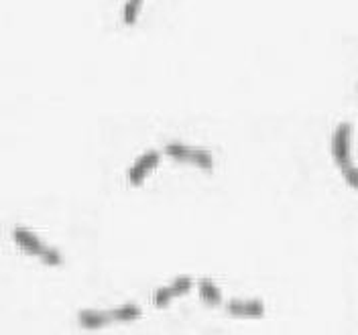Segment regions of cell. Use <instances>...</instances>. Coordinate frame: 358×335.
Returning a JSON list of instances; mask_svg holds the SVG:
<instances>
[{
  "instance_id": "obj_5",
  "label": "cell",
  "mask_w": 358,
  "mask_h": 335,
  "mask_svg": "<svg viewBox=\"0 0 358 335\" xmlns=\"http://www.w3.org/2000/svg\"><path fill=\"white\" fill-rule=\"evenodd\" d=\"M226 311L234 317H263L265 315V305L259 299H234L226 303Z\"/></svg>"
},
{
  "instance_id": "obj_6",
  "label": "cell",
  "mask_w": 358,
  "mask_h": 335,
  "mask_svg": "<svg viewBox=\"0 0 358 335\" xmlns=\"http://www.w3.org/2000/svg\"><path fill=\"white\" fill-rule=\"evenodd\" d=\"M112 321L110 311H94V309H84L78 313V323L86 329H98L104 327Z\"/></svg>"
},
{
  "instance_id": "obj_1",
  "label": "cell",
  "mask_w": 358,
  "mask_h": 335,
  "mask_svg": "<svg viewBox=\"0 0 358 335\" xmlns=\"http://www.w3.org/2000/svg\"><path fill=\"white\" fill-rule=\"evenodd\" d=\"M12 240L17 242L19 248H23V250L27 252V254H31V256H39L45 264H49V266H59L63 262L61 252L47 246L39 236H35L33 232H29V230H25L21 226H17L12 230Z\"/></svg>"
},
{
  "instance_id": "obj_11",
  "label": "cell",
  "mask_w": 358,
  "mask_h": 335,
  "mask_svg": "<svg viewBox=\"0 0 358 335\" xmlns=\"http://www.w3.org/2000/svg\"><path fill=\"white\" fill-rule=\"evenodd\" d=\"M191 287H193V281H191V277H187V274L176 277V279L171 281V289H173V293L176 294L187 293Z\"/></svg>"
},
{
  "instance_id": "obj_12",
  "label": "cell",
  "mask_w": 358,
  "mask_h": 335,
  "mask_svg": "<svg viewBox=\"0 0 358 335\" xmlns=\"http://www.w3.org/2000/svg\"><path fill=\"white\" fill-rule=\"evenodd\" d=\"M342 175H344V179H346V183H348L350 187L358 189V167H355V165L350 163V165L342 167Z\"/></svg>"
},
{
  "instance_id": "obj_2",
  "label": "cell",
  "mask_w": 358,
  "mask_h": 335,
  "mask_svg": "<svg viewBox=\"0 0 358 335\" xmlns=\"http://www.w3.org/2000/svg\"><path fill=\"white\" fill-rule=\"evenodd\" d=\"M165 155L176 159L179 163H189V165H196V167L204 169V171L214 169L212 153L204 151V149H191V147H185L181 142H167L165 144Z\"/></svg>"
},
{
  "instance_id": "obj_3",
  "label": "cell",
  "mask_w": 358,
  "mask_h": 335,
  "mask_svg": "<svg viewBox=\"0 0 358 335\" xmlns=\"http://www.w3.org/2000/svg\"><path fill=\"white\" fill-rule=\"evenodd\" d=\"M350 144H352V125L350 122H340L332 132L330 140V151L336 161V165L342 169L352 163L350 157Z\"/></svg>"
},
{
  "instance_id": "obj_7",
  "label": "cell",
  "mask_w": 358,
  "mask_h": 335,
  "mask_svg": "<svg viewBox=\"0 0 358 335\" xmlns=\"http://www.w3.org/2000/svg\"><path fill=\"white\" fill-rule=\"evenodd\" d=\"M198 291H200L202 301L206 305H210V307H216V305L222 303V291H220V287L216 283H212L210 279H202L198 283Z\"/></svg>"
},
{
  "instance_id": "obj_9",
  "label": "cell",
  "mask_w": 358,
  "mask_h": 335,
  "mask_svg": "<svg viewBox=\"0 0 358 335\" xmlns=\"http://www.w3.org/2000/svg\"><path fill=\"white\" fill-rule=\"evenodd\" d=\"M140 6H143V0H127V4L123 8V23L127 27H133L134 23H136Z\"/></svg>"
},
{
  "instance_id": "obj_4",
  "label": "cell",
  "mask_w": 358,
  "mask_h": 335,
  "mask_svg": "<svg viewBox=\"0 0 358 335\" xmlns=\"http://www.w3.org/2000/svg\"><path fill=\"white\" fill-rule=\"evenodd\" d=\"M159 161H161V153H159V151L151 149V151L143 153V155L134 161L133 167L129 169V175H127V177H129V183H131V185H140V183L145 181V177L159 165Z\"/></svg>"
},
{
  "instance_id": "obj_8",
  "label": "cell",
  "mask_w": 358,
  "mask_h": 335,
  "mask_svg": "<svg viewBox=\"0 0 358 335\" xmlns=\"http://www.w3.org/2000/svg\"><path fill=\"white\" fill-rule=\"evenodd\" d=\"M110 317L112 321H133L140 317V307L136 303H125L116 309H110Z\"/></svg>"
},
{
  "instance_id": "obj_10",
  "label": "cell",
  "mask_w": 358,
  "mask_h": 335,
  "mask_svg": "<svg viewBox=\"0 0 358 335\" xmlns=\"http://www.w3.org/2000/svg\"><path fill=\"white\" fill-rule=\"evenodd\" d=\"M173 296H178V294L173 293L171 285H165V287H159V289L153 293V303H155L157 307H167V305L171 303Z\"/></svg>"
}]
</instances>
